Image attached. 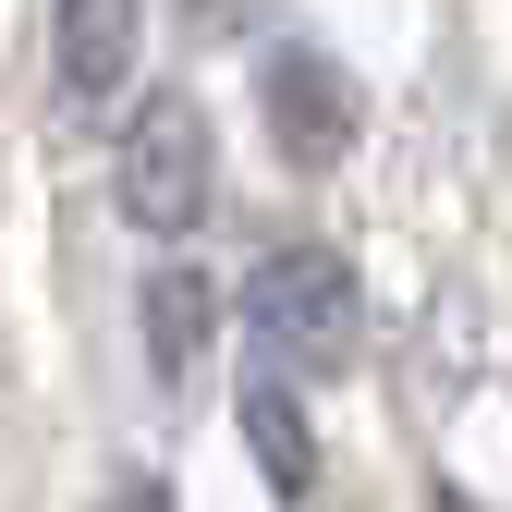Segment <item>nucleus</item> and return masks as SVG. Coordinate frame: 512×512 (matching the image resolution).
Segmentation results:
<instances>
[{
	"mask_svg": "<svg viewBox=\"0 0 512 512\" xmlns=\"http://www.w3.org/2000/svg\"><path fill=\"white\" fill-rule=\"evenodd\" d=\"M232 427H244V464L269 476V500H317V415H305V378L256 366L232 391Z\"/></svg>",
	"mask_w": 512,
	"mask_h": 512,
	"instance_id": "nucleus-6",
	"label": "nucleus"
},
{
	"mask_svg": "<svg viewBox=\"0 0 512 512\" xmlns=\"http://www.w3.org/2000/svg\"><path fill=\"white\" fill-rule=\"evenodd\" d=\"M244 342H256V366H281V378H342L354 366V342H366V293H354V269H342V244H269L244 269Z\"/></svg>",
	"mask_w": 512,
	"mask_h": 512,
	"instance_id": "nucleus-1",
	"label": "nucleus"
},
{
	"mask_svg": "<svg viewBox=\"0 0 512 512\" xmlns=\"http://www.w3.org/2000/svg\"><path fill=\"white\" fill-rule=\"evenodd\" d=\"M135 342H147V378H159V391H196V366H208V342H220V281H208L183 244L147 256V281H135Z\"/></svg>",
	"mask_w": 512,
	"mask_h": 512,
	"instance_id": "nucleus-5",
	"label": "nucleus"
},
{
	"mask_svg": "<svg viewBox=\"0 0 512 512\" xmlns=\"http://www.w3.org/2000/svg\"><path fill=\"white\" fill-rule=\"evenodd\" d=\"M110 512H171V488H159V476H135V488H122Z\"/></svg>",
	"mask_w": 512,
	"mask_h": 512,
	"instance_id": "nucleus-7",
	"label": "nucleus"
},
{
	"mask_svg": "<svg viewBox=\"0 0 512 512\" xmlns=\"http://www.w3.org/2000/svg\"><path fill=\"white\" fill-rule=\"evenodd\" d=\"M49 74H61V110H110L135 98L147 74V0H49Z\"/></svg>",
	"mask_w": 512,
	"mask_h": 512,
	"instance_id": "nucleus-4",
	"label": "nucleus"
},
{
	"mask_svg": "<svg viewBox=\"0 0 512 512\" xmlns=\"http://www.w3.org/2000/svg\"><path fill=\"white\" fill-rule=\"evenodd\" d=\"M256 110H269V147H281L293 171H342L354 135H366V110H354V86H342V61H330V49H305V37H281L269 61H256Z\"/></svg>",
	"mask_w": 512,
	"mask_h": 512,
	"instance_id": "nucleus-3",
	"label": "nucleus"
},
{
	"mask_svg": "<svg viewBox=\"0 0 512 512\" xmlns=\"http://www.w3.org/2000/svg\"><path fill=\"white\" fill-rule=\"evenodd\" d=\"M110 208L135 220L147 244H183V232H208L220 208V135H208V110L159 86L122 110V135H110Z\"/></svg>",
	"mask_w": 512,
	"mask_h": 512,
	"instance_id": "nucleus-2",
	"label": "nucleus"
}]
</instances>
